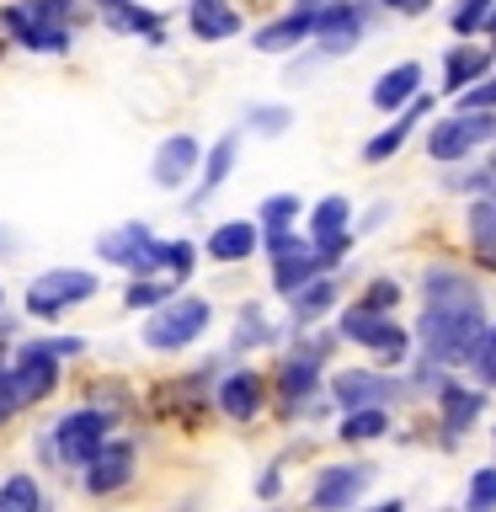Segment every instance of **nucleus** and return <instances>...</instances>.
I'll return each instance as SVG.
<instances>
[{"mask_svg":"<svg viewBox=\"0 0 496 512\" xmlns=\"http://www.w3.org/2000/svg\"><path fill=\"white\" fill-rule=\"evenodd\" d=\"M422 352L443 368L470 363L480 347H486V299L464 294V299H427L422 304Z\"/></svg>","mask_w":496,"mask_h":512,"instance_id":"nucleus-1","label":"nucleus"},{"mask_svg":"<svg viewBox=\"0 0 496 512\" xmlns=\"http://www.w3.org/2000/svg\"><path fill=\"white\" fill-rule=\"evenodd\" d=\"M208 320H214V304H208V299L171 294V299H160L155 310H150V320H144V347H155V352L192 347L208 331Z\"/></svg>","mask_w":496,"mask_h":512,"instance_id":"nucleus-2","label":"nucleus"},{"mask_svg":"<svg viewBox=\"0 0 496 512\" xmlns=\"http://www.w3.org/2000/svg\"><path fill=\"white\" fill-rule=\"evenodd\" d=\"M368 27H374V11H368V0H326V6L315 11V27H310V48H320L326 59L336 54H352Z\"/></svg>","mask_w":496,"mask_h":512,"instance_id":"nucleus-3","label":"nucleus"},{"mask_svg":"<svg viewBox=\"0 0 496 512\" xmlns=\"http://www.w3.org/2000/svg\"><path fill=\"white\" fill-rule=\"evenodd\" d=\"M496 144V112H454V118L427 128V155L438 166H454V160H470L475 150Z\"/></svg>","mask_w":496,"mask_h":512,"instance_id":"nucleus-4","label":"nucleus"},{"mask_svg":"<svg viewBox=\"0 0 496 512\" xmlns=\"http://www.w3.org/2000/svg\"><path fill=\"white\" fill-rule=\"evenodd\" d=\"M107 427H112V416L102 406L64 411L54 422V438H48V443H54V459L64 464V470H86V459L107 443Z\"/></svg>","mask_w":496,"mask_h":512,"instance_id":"nucleus-5","label":"nucleus"},{"mask_svg":"<svg viewBox=\"0 0 496 512\" xmlns=\"http://www.w3.org/2000/svg\"><path fill=\"white\" fill-rule=\"evenodd\" d=\"M96 272L86 267H54V272H43V278H32L27 283V315H38V320H54L59 310H70V304H86L96 299Z\"/></svg>","mask_w":496,"mask_h":512,"instance_id":"nucleus-6","label":"nucleus"},{"mask_svg":"<svg viewBox=\"0 0 496 512\" xmlns=\"http://www.w3.org/2000/svg\"><path fill=\"white\" fill-rule=\"evenodd\" d=\"M0 32H6L11 43H22L27 54H48V59L70 54V43H75V27L43 22V16L32 11L27 0H11V6H0Z\"/></svg>","mask_w":496,"mask_h":512,"instance_id":"nucleus-7","label":"nucleus"},{"mask_svg":"<svg viewBox=\"0 0 496 512\" xmlns=\"http://www.w3.org/2000/svg\"><path fill=\"white\" fill-rule=\"evenodd\" d=\"M160 240L150 235V224L144 219H128V224H112V230L96 240V256H102L107 267H123L134 272V278H155L160 262H155Z\"/></svg>","mask_w":496,"mask_h":512,"instance_id":"nucleus-8","label":"nucleus"},{"mask_svg":"<svg viewBox=\"0 0 496 512\" xmlns=\"http://www.w3.org/2000/svg\"><path fill=\"white\" fill-rule=\"evenodd\" d=\"M342 336H347V342H358V347H368L384 368L400 363V358L411 352V336L400 331L395 320H384L379 310H368V304H352V310H342Z\"/></svg>","mask_w":496,"mask_h":512,"instance_id":"nucleus-9","label":"nucleus"},{"mask_svg":"<svg viewBox=\"0 0 496 512\" xmlns=\"http://www.w3.org/2000/svg\"><path fill=\"white\" fill-rule=\"evenodd\" d=\"M368 486H374V464H326V470L315 475L310 507L315 512H347Z\"/></svg>","mask_w":496,"mask_h":512,"instance_id":"nucleus-10","label":"nucleus"},{"mask_svg":"<svg viewBox=\"0 0 496 512\" xmlns=\"http://www.w3.org/2000/svg\"><path fill=\"white\" fill-rule=\"evenodd\" d=\"M128 480H134V443H112V438L96 448L86 459V470H80L86 496H112V491H123Z\"/></svg>","mask_w":496,"mask_h":512,"instance_id":"nucleus-11","label":"nucleus"},{"mask_svg":"<svg viewBox=\"0 0 496 512\" xmlns=\"http://www.w3.org/2000/svg\"><path fill=\"white\" fill-rule=\"evenodd\" d=\"M331 395L342 411H358V406H390L395 400V379L374 374V368H342L331 379Z\"/></svg>","mask_w":496,"mask_h":512,"instance_id":"nucleus-12","label":"nucleus"},{"mask_svg":"<svg viewBox=\"0 0 496 512\" xmlns=\"http://www.w3.org/2000/svg\"><path fill=\"white\" fill-rule=\"evenodd\" d=\"M310 27H315V11L288 6L283 16H272V22H262L251 32V48L256 54H294V48L310 43Z\"/></svg>","mask_w":496,"mask_h":512,"instance_id":"nucleus-13","label":"nucleus"},{"mask_svg":"<svg viewBox=\"0 0 496 512\" xmlns=\"http://www.w3.org/2000/svg\"><path fill=\"white\" fill-rule=\"evenodd\" d=\"M102 27L107 32H118V38H139V43H150L160 48L166 43V16L150 11L144 0H123V6H102Z\"/></svg>","mask_w":496,"mask_h":512,"instance_id":"nucleus-14","label":"nucleus"},{"mask_svg":"<svg viewBox=\"0 0 496 512\" xmlns=\"http://www.w3.org/2000/svg\"><path fill=\"white\" fill-rule=\"evenodd\" d=\"M491 64H496V48L491 43L459 38L454 48H448V59H443V91L459 96L464 86H475L480 75H491Z\"/></svg>","mask_w":496,"mask_h":512,"instance_id":"nucleus-15","label":"nucleus"},{"mask_svg":"<svg viewBox=\"0 0 496 512\" xmlns=\"http://www.w3.org/2000/svg\"><path fill=\"white\" fill-rule=\"evenodd\" d=\"M198 160H203V150H198V139L192 134H171L166 144L155 150V166H150V182L155 187H187L192 182V171H198Z\"/></svg>","mask_w":496,"mask_h":512,"instance_id":"nucleus-16","label":"nucleus"},{"mask_svg":"<svg viewBox=\"0 0 496 512\" xmlns=\"http://www.w3.org/2000/svg\"><path fill=\"white\" fill-rule=\"evenodd\" d=\"M246 27L235 11V0H187V32L198 43H224Z\"/></svg>","mask_w":496,"mask_h":512,"instance_id":"nucleus-17","label":"nucleus"},{"mask_svg":"<svg viewBox=\"0 0 496 512\" xmlns=\"http://www.w3.org/2000/svg\"><path fill=\"white\" fill-rule=\"evenodd\" d=\"M438 411H443L448 438H464V432L480 422V411H486V395L470 390V384H459V379H443L438 384Z\"/></svg>","mask_w":496,"mask_h":512,"instance_id":"nucleus-18","label":"nucleus"},{"mask_svg":"<svg viewBox=\"0 0 496 512\" xmlns=\"http://www.w3.org/2000/svg\"><path fill=\"white\" fill-rule=\"evenodd\" d=\"M422 80H427V75H422V64H416V59H400V64H390V70L374 80L368 102H374L379 112H400L416 91H422Z\"/></svg>","mask_w":496,"mask_h":512,"instance_id":"nucleus-19","label":"nucleus"},{"mask_svg":"<svg viewBox=\"0 0 496 512\" xmlns=\"http://www.w3.org/2000/svg\"><path fill=\"white\" fill-rule=\"evenodd\" d=\"M427 112H432V96H427V91H416L411 102L400 107V118H395L390 128H384V134H374V139L363 144V160H368V166H379V160H390V155L400 150V144L411 139V128H416V118H427Z\"/></svg>","mask_w":496,"mask_h":512,"instance_id":"nucleus-20","label":"nucleus"},{"mask_svg":"<svg viewBox=\"0 0 496 512\" xmlns=\"http://www.w3.org/2000/svg\"><path fill=\"white\" fill-rule=\"evenodd\" d=\"M256 235L262 230H256L251 219H230L203 240V251L214 256V262H246V256H256Z\"/></svg>","mask_w":496,"mask_h":512,"instance_id":"nucleus-21","label":"nucleus"},{"mask_svg":"<svg viewBox=\"0 0 496 512\" xmlns=\"http://www.w3.org/2000/svg\"><path fill=\"white\" fill-rule=\"evenodd\" d=\"M315 272H326V262H320L315 246H299V251H288V256H272V288H278L283 299L294 294V288L310 283Z\"/></svg>","mask_w":496,"mask_h":512,"instance_id":"nucleus-22","label":"nucleus"},{"mask_svg":"<svg viewBox=\"0 0 496 512\" xmlns=\"http://www.w3.org/2000/svg\"><path fill=\"white\" fill-rule=\"evenodd\" d=\"M219 411L230 416V422H256V411H262V379L256 374H230L219 384Z\"/></svg>","mask_w":496,"mask_h":512,"instance_id":"nucleus-23","label":"nucleus"},{"mask_svg":"<svg viewBox=\"0 0 496 512\" xmlns=\"http://www.w3.org/2000/svg\"><path fill=\"white\" fill-rule=\"evenodd\" d=\"M464 230H470L475 256L496 272V203L491 198H470V208H464Z\"/></svg>","mask_w":496,"mask_h":512,"instance_id":"nucleus-24","label":"nucleus"},{"mask_svg":"<svg viewBox=\"0 0 496 512\" xmlns=\"http://www.w3.org/2000/svg\"><path fill=\"white\" fill-rule=\"evenodd\" d=\"M331 304H336V278H326V272H315L304 288H294V294H288V310H294L299 326H310V320L331 315Z\"/></svg>","mask_w":496,"mask_h":512,"instance_id":"nucleus-25","label":"nucleus"},{"mask_svg":"<svg viewBox=\"0 0 496 512\" xmlns=\"http://www.w3.org/2000/svg\"><path fill=\"white\" fill-rule=\"evenodd\" d=\"M390 432V411L384 406H358V411H347L342 416V427H336V438L342 443H374Z\"/></svg>","mask_w":496,"mask_h":512,"instance_id":"nucleus-26","label":"nucleus"},{"mask_svg":"<svg viewBox=\"0 0 496 512\" xmlns=\"http://www.w3.org/2000/svg\"><path fill=\"white\" fill-rule=\"evenodd\" d=\"M235 155H240V134H224L214 150L203 155V187H198V198H208L214 187L230 182V171H235Z\"/></svg>","mask_w":496,"mask_h":512,"instance_id":"nucleus-27","label":"nucleus"},{"mask_svg":"<svg viewBox=\"0 0 496 512\" xmlns=\"http://www.w3.org/2000/svg\"><path fill=\"white\" fill-rule=\"evenodd\" d=\"M315 379H320V368H315V363H304V358H288V363H283V374H278L283 406H288V411H294V406H304V400L315 395Z\"/></svg>","mask_w":496,"mask_h":512,"instance_id":"nucleus-28","label":"nucleus"},{"mask_svg":"<svg viewBox=\"0 0 496 512\" xmlns=\"http://www.w3.org/2000/svg\"><path fill=\"white\" fill-rule=\"evenodd\" d=\"M0 512H54V507L43 502L32 475H11V480H0Z\"/></svg>","mask_w":496,"mask_h":512,"instance_id":"nucleus-29","label":"nucleus"},{"mask_svg":"<svg viewBox=\"0 0 496 512\" xmlns=\"http://www.w3.org/2000/svg\"><path fill=\"white\" fill-rule=\"evenodd\" d=\"M299 214H304V208H299L294 192H272V198L256 203V230H267V235L272 230H294Z\"/></svg>","mask_w":496,"mask_h":512,"instance_id":"nucleus-30","label":"nucleus"},{"mask_svg":"<svg viewBox=\"0 0 496 512\" xmlns=\"http://www.w3.org/2000/svg\"><path fill=\"white\" fill-rule=\"evenodd\" d=\"M464 294H480L464 272H454V267H427L422 272V304L427 299H464Z\"/></svg>","mask_w":496,"mask_h":512,"instance_id":"nucleus-31","label":"nucleus"},{"mask_svg":"<svg viewBox=\"0 0 496 512\" xmlns=\"http://www.w3.org/2000/svg\"><path fill=\"white\" fill-rule=\"evenodd\" d=\"M267 342H278V326H272L262 310H240L230 347H235V352H251V347H267Z\"/></svg>","mask_w":496,"mask_h":512,"instance_id":"nucleus-32","label":"nucleus"},{"mask_svg":"<svg viewBox=\"0 0 496 512\" xmlns=\"http://www.w3.org/2000/svg\"><path fill=\"white\" fill-rule=\"evenodd\" d=\"M155 262H160V272H171V283H187L192 267H198V246L192 240H160Z\"/></svg>","mask_w":496,"mask_h":512,"instance_id":"nucleus-33","label":"nucleus"},{"mask_svg":"<svg viewBox=\"0 0 496 512\" xmlns=\"http://www.w3.org/2000/svg\"><path fill=\"white\" fill-rule=\"evenodd\" d=\"M496 11V0H459L454 11H448V27H454V38H480Z\"/></svg>","mask_w":496,"mask_h":512,"instance_id":"nucleus-34","label":"nucleus"},{"mask_svg":"<svg viewBox=\"0 0 496 512\" xmlns=\"http://www.w3.org/2000/svg\"><path fill=\"white\" fill-rule=\"evenodd\" d=\"M246 123L256 128V134L278 139V134H288V128H294V107H283V102H256V107L246 112Z\"/></svg>","mask_w":496,"mask_h":512,"instance_id":"nucleus-35","label":"nucleus"},{"mask_svg":"<svg viewBox=\"0 0 496 512\" xmlns=\"http://www.w3.org/2000/svg\"><path fill=\"white\" fill-rule=\"evenodd\" d=\"M160 299H171V283H160V278H134V283L123 288L128 310H155Z\"/></svg>","mask_w":496,"mask_h":512,"instance_id":"nucleus-36","label":"nucleus"},{"mask_svg":"<svg viewBox=\"0 0 496 512\" xmlns=\"http://www.w3.org/2000/svg\"><path fill=\"white\" fill-rule=\"evenodd\" d=\"M464 512H496V464L470 475V502H464Z\"/></svg>","mask_w":496,"mask_h":512,"instance_id":"nucleus-37","label":"nucleus"},{"mask_svg":"<svg viewBox=\"0 0 496 512\" xmlns=\"http://www.w3.org/2000/svg\"><path fill=\"white\" fill-rule=\"evenodd\" d=\"M459 112H496V75H480L475 86H464L459 96Z\"/></svg>","mask_w":496,"mask_h":512,"instance_id":"nucleus-38","label":"nucleus"},{"mask_svg":"<svg viewBox=\"0 0 496 512\" xmlns=\"http://www.w3.org/2000/svg\"><path fill=\"white\" fill-rule=\"evenodd\" d=\"M363 304H368V310H379V315H390L400 304V283L395 278H374V283H368V294H363Z\"/></svg>","mask_w":496,"mask_h":512,"instance_id":"nucleus-39","label":"nucleus"},{"mask_svg":"<svg viewBox=\"0 0 496 512\" xmlns=\"http://www.w3.org/2000/svg\"><path fill=\"white\" fill-rule=\"evenodd\" d=\"M27 6L38 11L43 22H64V27H75V16H80L75 0H27Z\"/></svg>","mask_w":496,"mask_h":512,"instance_id":"nucleus-40","label":"nucleus"},{"mask_svg":"<svg viewBox=\"0 0 496 512\" xmlns=\"http://www.w3.org/2000/svg\"><path fill=\"white\" fill-rule=\"evenodd\" d=\"M326 352H331V336H304V347H294V358H304V363H326Z\"/></svg>","mask_w":496,"mask_h":512,"instance_id":"nucleus-41","label":"nucleus"},{"mask_svg":"<svg viewBox=\"0 0 496 512\" xmlns=\"http://www.w3.org/2000/svg\"><path fill=\"white\" fill-rule=\"evenodd\" d=\"M379 11H395V16H422V11H432V0H374Z\"/></svg>","mask_w":496,"mask_h":512,"instance_id":"nucleus-42","label":"nucleus"},{"mask_svg":"<svg viewBox=\"0 0 496 512\" xmlns=\"http://www.w3.org/2000/svg\"><path fill=\"white\" fill-rule=\"evenodd\" d=\"M256 491H262V496H278V491H283V475H278V470H267L262 480H256Z\"/></svg>","mask_w":496,"mask_h":512,"instance_id":"nucleus-43","label":"nucleus"},{"mask_svg":"<svg viewBox=\"0 0 496 512\" xmlns=\"http://www.w3.org/2000/svg\"><path fill=\"white\" fill-rule=\"evenodd\" d=\"M390 214H395L390 203H374V208H368V219H363V230H374V224H384V219H390Z\"/></svg>","mask_w":496,"mask_h":512,"instance_id":"nucleus-44","label":"nucleus"},{"mask_svg":"<svg viewBox=\"0 0 496 512\" xmlns=\"http://www.w3.org/2000/svg\"><path fill=\"white\" fill-rule=\"evenodd\" d=\"M16 251V230H11V224H0V256H11Z\"/></svg>","mask_w":496,"mask_h":512,"instance_id":"nucleus-45","label":"nucleus"},{"mask_svg":"<svg viewBox=\"0 0 496 512\" xmlns=\"http://www.w3.org/2000/svg\"><path fill=\"white\" fill-rule=\"evenodd\" d=\"M368 512H406V502H400V496H390V502H379V507H368Z\"/></svg>","mask_w":496,"mask_h":512,"instance_id":"nucleus-46","label":"nucleus"},{"mask_svg":"<svg viewBox=\"0 0 496 512\" xmlns=\"http://www.w3.org/2000/svg\"><path fill=\"white\" fill-rule=\"evenodd\" d=\"M294 6H299V11H320L326 0H294Z\"/></svg>","mask_w":496,"mask_h":512,"instance_id":"nucleus-47","label":"nucleus"},{"mask_svg":"<svg viewBox=\"0 0 496 512\" xmlns=\"http://www.w3.org/2000/svg\"><path fill=\"white\" fill-rule=\"evenodd\" d=\"M91 6H96V11H102V6H123V0H91Z\"/></svg>","mask_w":496,"mask_h":512,"instance_id":"nucleus-48","label":"nucleus"},{"mask_svg":"<svg viewBox=\"0 0 496 512\" xmlns=\"http://www.w3.org/2000/svg\"><path fill=\"white\" fill-rule=\"evenodd\" d=\"M486 342H491V347H496V320H491V326H486Z\"/></svg>","mask_w":496,"mask_h":512,"instance_id":"nucleus-49","label":"nucleus"},{"mask_svg":"<svg viewBox=\"0 0 496 512\" xmlns=\"http://www.w3.org/2000/svg\"><path fill=\"white\" fill-rule=\"evenodd\" d=\"M0 304H6V294H0Z\"/></svg>","mask_w":496,"mask_h":512,"instance_id":"nucleus-50","label":"nucleus"},{"mask_svg":"<svg viewBox=\"0 0 496 512\" xmlns=\"http://www.w3.org/2000/svg\"><path fill=\"white\" fill-rule=\"evenodd\" d=\"M0 48H6V43H0Z\"/></svg>","mask_w":496,"mask_h":512,"instance_id":"nucleus-51","label":"nucleus"}]
</instances>
